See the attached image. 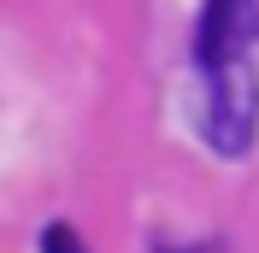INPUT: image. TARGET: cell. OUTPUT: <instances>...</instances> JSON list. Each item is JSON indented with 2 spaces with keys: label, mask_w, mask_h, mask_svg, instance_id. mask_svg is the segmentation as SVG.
Listing matches in <instances>:
<instances>
[{
  "label": "cell",
  "mask_w": 259,
  "mask_h": 253,
  "mask_svg": "<svg viewBox=\"0 0 259 253\" xmlns=\"http://www.w3.org/2000/svg\"><path fill=\"white\" fill-rule=\"evenodd\" d=\"M253 124H259V82L253 65L242 53L206 65V142L218 153H247L253 147Z\"/></svg>",
  "instance_id": "cell-1"
},
{
  "label": "cell",
  "mask_w": 259,
  "mask_h": 253,
  "mask_svg": "<svg viewBox=\"0 0 259 253\" xmlns=\"http://www.w3.org/2000/svg\"><path fill=\"white\" fill-rule=\"evenodd\" d=\"M41 253H89V247L77 241L71 224H48V230H41Z\"/></svg>",
  "instance_id": "cell-3"
},
{
  "label": "cell",
  "mask_w": 259,
  "mask_h": 253,
  "mask_svg": "<svg viewBox=\"0 0 259 253\" xmlns=\"http://www.w3.org/2000/svg\"><path fill=\"white\" fill-rule=\"evenodd\" d=\"M259 30L253 0H206V18H200V65H218L230 53H242Z\"/></svg>",
  "instance_id": "cell-2"
}]
</instances>
